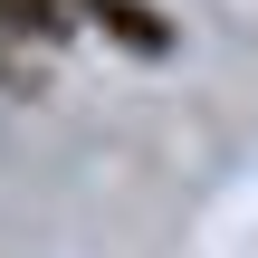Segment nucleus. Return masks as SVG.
<instances>
[{"label":"nucleus","mask_w":258,"mask_h":258,"mask_svg":"<svg viewBox=\"0 0 258 258\" xmlns=\"http://www.w3.org/2000/svg\"><path fill=\"white\" fill-rule=\"evenodd\" d=\"M67 19H77V0H0V29L10 38H67Z\"/></svg>","instance_id":"2"},{"label":"nucleus","mask_w":258,"mask_h":258,"mask_svg":"<svg viewBox=\"0 0 258 258\" xmlns=\"http://www.w3.org/2000/svg\"><path fill=\"white\" fill-rule=\"evenodd\" d=\"M77 10H86L115 48H134V57H163V48H172V19H163L153 0H77Z\"/></svg>","instance_id":"1"}]
</instances>
